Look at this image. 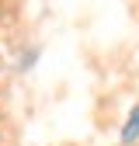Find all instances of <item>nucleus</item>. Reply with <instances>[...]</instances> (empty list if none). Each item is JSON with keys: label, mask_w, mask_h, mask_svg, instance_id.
Segmentation results:
<instances>
[{"label": "nucleus", "mask_w": 139, "mask_h": 146, "mask_svg": "<svg viewBox=\"0 0 139 146\" xmlns=\"http://www.w3.org/2000/svg\"><path fill=\"white\" fill-rule=\"evenodd\" d=\"M139 139V104L132 108V111H129V118H125V129H122V143H136Z\"/></svg>", "instance_id": "1"}]
</instances>
